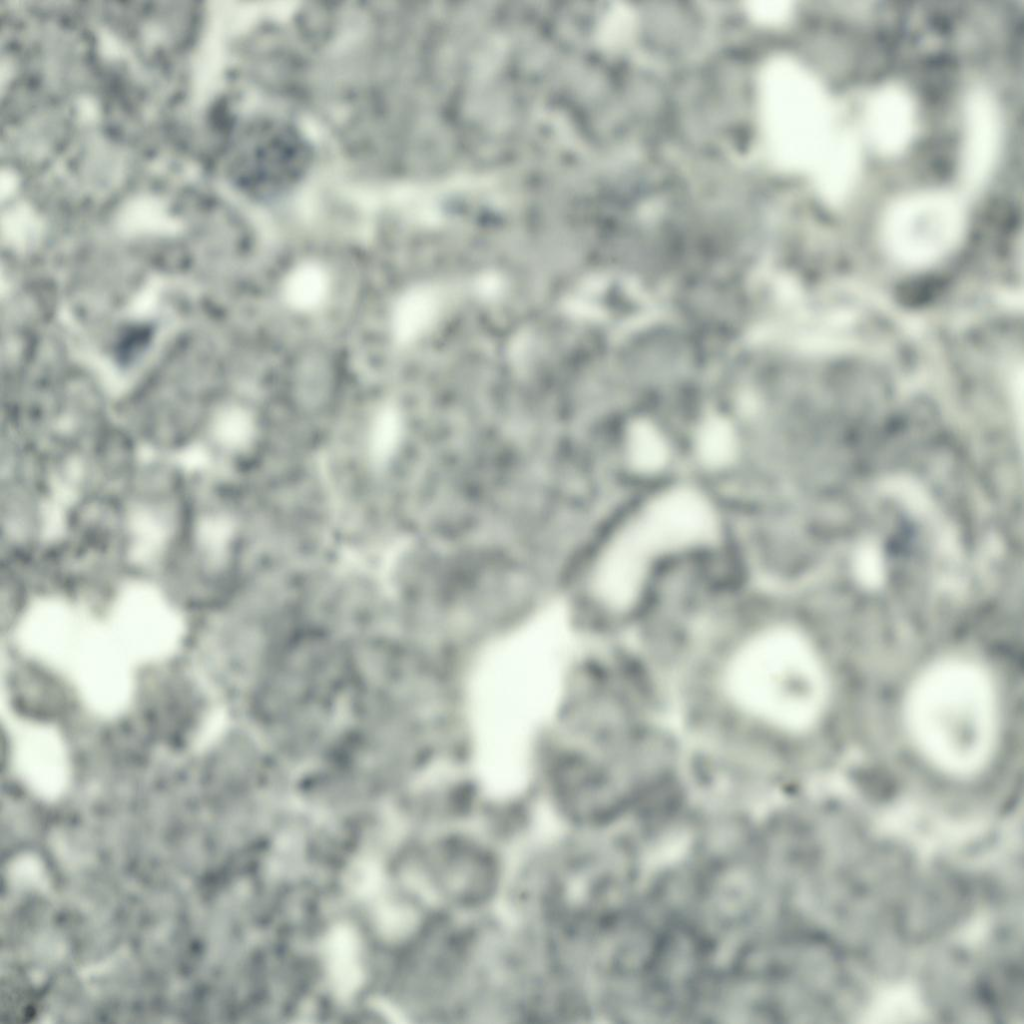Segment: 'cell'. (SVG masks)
I'll list each match as a JSON object with an SVG mask.
<instances>
[{"instance_id":"obj_1","label":"cell","mask_w":1024,"mask_h":1024,"mask_svg":"<svg viewBox=\"0 0 1024 1024\" xmlns=\"http://www.w3.org/2000/svg\"><path fill=\"white\" fill-rule=\"evenodd\" d=\"M908 722L920 749L934 764L955 774L974 772L989 756L995 736L989 679L964 661L931 668L912 689Z\"/></svg>"},{"instance_id":"obj_2","label":"cell","mask_w":1024,"mask_h":1024,"mask_svg":"<svg viewBox=\"0 0 1024 1024\" xmlns=\"http://www.w3.org/2000/svg\"><path fill=\"white\" fill-rule=\"evenodd\" d=\"M761 111L769 150L783 168L811 170L837 129L824 89L786 59L773 61L763 73Z\"/></svg>"},{"instance_id":"obj_3","label":"cell","mask_w":1024,"mask_h":1024,"mask_svg":"<svg viewBox=\"0 0 1024 1024\" xmlns=\"http://www.w3.org/2000/svg\"><path fill=\"white\" fill-rule=\"evenodd\" d=\"M742 663V684L758 709L793 728L812 723L825 696L821 667L812 650L790 633L775 635Z\"/></svg>"},{"instance_id":"obj_4","label":"cell","mask_w":1024,"mask_h":1024,"mask_svg":"<svg viewBox=\"0 0 1024 1024\" xmlns=\"http://www.w3.org/2000/svg\"><path fill=\"white\" fill-rule=\"evenodd\" d=\"M963 229L964 214L956 199L942 193H921L889 209L882 237L886 250L898 263L924 268L950 253Z\"/></svg>"},{"instance_id":"obj_5","label":"cell","mask_w":1024,"mask_h":1024,"mask_svg":"<svg viewBox=\"0 0 1024 1024\" xmlns=\"http://www.w3.org/2000/svg\"><path fill=\"white\" fill-rule=\"evenodd\" d=\"M240 144V183L260 197L275 195L294 184L309 159L302 137L290 126L273 120L249 123Z\"/></svg>"},{"instance_id":"obj_6","label":"cell","mask_w":1024,"mask_h":1024,"mask_svg":"<svg viewBox=\"0 0 1024 1024\" xmlns=\"http://www.w3.org/2000/svg\"><path fill=\"white\" fill-rule=\"evenodd\" d=\"M346 381L344 357L322 340H306L294 346L280 369L283 399L305 414L328 411L342 395Z\"/></svg>"},{"instance_id":"obj_7","label":"cell","mask_w":1024,"mask_h":1024,"mask_svg":"<svg viewBox=\"0 0 1024 1024\" xmlns=\"http://www.w3.org/2000/svg\"><path fill=\"white\" fill-rule=\"evenodd\" d=\"M11 763L16 775L32 790L46 797L59 795L71 776L70 758L61 734L46 723L18 717L2 705Z\"/></svg>"},{"instance_id":"obj_8","label":"cell","mask_w":1024,"mask_h":1024,"mask_svg":"<svg viewBox=\"0 0 1024 1024\" xmlns=\"http://www.w3.org/2000/svg\"><path fill=\"white\" fill-rule=\"evenodd\" d=\"M108 627L135 666L169 658L179 648L183 637L178 618L161 603L150 599L125 602Z\"/></svg>"},{"instance_id":"obj_9","label":"cell","mask_w":1024,"mask_h":1024,"mask_svg":"<svg viewBox=\"0 0 1024 1024\" xmlns=\"http://www.w3.org/2000/svg\"><path fill=\"white\" fill-rule=\"evenodd\" d=\"M864 126L877 151L887 155L901 152L916 127L915 107L910 96L895 86L879 89L867 102Z\"/></svg>"},{"instance_id":"obj_10","label":"cell","mask_w":1024,"mask_h":1024,"mask_svg":"<svg viewBox=\"0 0 1024 1024\" xmlns=\"http://www.w3.org/2000/svg\"><path fill=\"white\" fill-rule=\"evenodd\" d=\"M996 105L984 92H975L965 110L963 176L969 186L981 184L989 175L1000 141V121Z\"/></svg>"},{"instance_id":"obj_11","label":"cell","mask_w":1024,"mask_h":1024,"mask_svg":"<svg viewBox=\"0 0 1024 1024\" xmlns=\"http://www.w3.org/2000/svg\"><path fill=\"white\" fill-rule=\"evenodd\" d=\"M860 168V150L856 137L838 128L810 170L822 197L840 203L852 190Z\"/></svg>"},{"instance_id":"obj_12","label":"cell","mask_w":1024,"mask_h":1024,"mask_svg":"<svg viewBox=\"0 0 1024 1024\" xmlns=\"http://www.w3.org/2000/svg\"><path fill=\"white\" fill-rule=\"evenodd\" d=\"M625 445L629 467L641 477L650 478L664 472L673 458V444L656 427L638 423L630 430Z\"/></svg>"},{"instance_id":"obj_13","label":"cell","mask_w":1024,"mask_h":1024,"mask_svg":"<svg viewBox=\"0 0 1024 1024\" xmlns=\"http://www.w3.org/2000/svg\"><path fill=\"white\" fill-rule=\"evenodd\" d=\"M326 960L334 989L341 996H349L362 980L360 945L352 929L339 927L332 931L326 943Z\"/></svg>"},{"instance_id":"obj_14","label":"cell","mask_w":1024,"mask_h":1024,"mask_svg":"<svg viewBox=\"0 0 1024 1024\" xmlns=\"http://www.w3.org/2000/svg\"><path fill=\"white\" fill-rule=\"evenodd\" d=\"M119 227L129 235L171 234L177 231L178 223L158 200L142 197L122 210Z\"/></svg>"},{"instance_id":"obj_15","label":"cell","mask_w":1024,"mask_h":1024,"mask_svg":"<svg viewBox=\"0 0 1024 1024\" xmlns=\"http://www.w3.org/2000/svg\"><path fill=\"white\" fill-rule=\"evenodd\" d=\"M695 448L704 464L718 468L729 464L735 457L737 439L728 424L716 421L701 431Z\"/></svg>"},{"instance_id":"obj_16","label":"cell","mask_w":1024,"mask_h":1024,"mask_svg":"<svg viewBox=\"0 0 1024 1024\" xmlns=\"http://www.w3.org/2000/svg\"><path fill=\"white\" fill-rule=\"evenodd\" d=\"M40 232V223L27 207H17L4 216L2 235L15 249H25L35 241Z\"/></svg>"},{"instance_id":"obj_17","label":"cell","mask_w":1024,"mask_h":1024,"mask_svg":"<svg viewBox=\"0 0 1024 1024\" xmlns=\"http://www.w3.org/2000/svg\"><path fill=\"white\" fill-rule=\"evenodd\" d=\"M159 282L149 283L133 300L129 313L135 318H144L156 310L161 285Z\"/></svg>"},{"instance_id":"obj_18","label":"cell","mask_w":1024,"mask_h":1024,"mask_svg":"<svg viewBox=\"0 0 1024 1024\" xmlns=\"http://www.w3.org/2000/svg\"><path fill=\"white\" fill-rule=\"evenodd\" d=\"M750 11L761 22L777 23L789 14L790 8L786 2L759 1L754 3Z\"/></svg>"},{"instance_id":"obj_19","label":"cell","mask_w":1024,"mask_h":1024,"mask_svg":"<svg viewBox=\"0 0 1024 1024\" xmlns=\"http://www.w3.org/2000/svg\"><path fill=\"white\" fill-rule=\"evenodd\" d=\"M14 184L15 179L12 175H10L9 173H7L6 175L3 174L1 177V196L3 197L5 194L11 193Z\"/></svg>"}]
</instances>
